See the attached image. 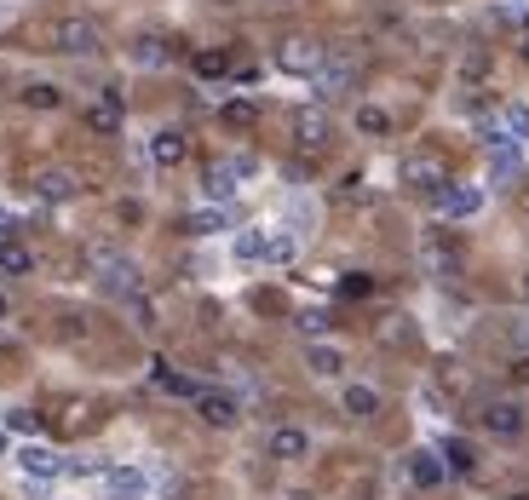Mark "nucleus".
<instances>
[{"label": "nucleus", "mask_w": 529, "mask_h": 500, "mask_svg": "<svg viewBox=\"0 0 529 500\" xmlns=\"http://www.w3.org/2000/svg\"><path fill=\"white\" fill-rule=\"evenodd\" d=\"M6 426H12V432H23V437H29V432H35V414H29V409H12V414H6Z\"/></svg>", "instance_id": "33"}, {"label": "nucleus", "mask_w": 529, "mask_h": 500, "mask_svg": "<svg viewBox=\"0 0 529 500\" xmlns=\"http://www.w3.org/2000/svg\"><path fill=\"white\" fill-rule=\"evenodd\" d=\"M478 426L489 437H501V443H518L524 426H529V414H524L518 397H483V403H478Z\"/></svg>", "instance_id": "2"}, {"label": "nucleus", "mask_w": 529, "mask_h": 500, "mask_svg": "<svg viewBox=\"0 0 529 500\" xmlns=\"http://www.w3.org/2000/svg\"><path fill=\"white\" fill-rule=\"evenodd\" d=\"M276 6H294V0H276Z\"/></svg>", "instance_id": "42"}, {"label": "nucleus", "mask_w": 529, "mask_h": 500, "mask_svg": "<svg viewBox=\"0 0 529 500\" xmlns=\"http://www.w3.org/2000/svg\"><path fill=\"white\" fill-rule=\"evenodd\" d=\"M29 271H35V253L6 236V242H0V276H29Z\"/></svg>", "instance_id": "23"}, {"label": "nucleus", "mask_w": 529, "mask_h": 500, "mask_svg": "<svg viewBox=\"0 0 529 500\" xmlns=\"http://www.w3.org/2000/svg\"><path fill=\"white\" fill-rule=\"evenodd\" d=\"M121 121H127V104H121V92H115V87H104V92L87 104V127L110 138V133H121Z\"/></svg>", "instance_id": "8"}, {"label": "nucleus", "mask_w": 529, "mask_h": 500, "mask_svg": "<svg viewBox=\"0 0 529 500\" xmlns=\"http://www.w3.org/2000/svg\"><path fill=\"white\" fill-rule=\"evenodd\" d=\"M236 184H242V179H236V167H230V161H213V167L202 173V190H207V202H213V207H225L230 196H236Z\"/></svg>", "instance_id": "14"}, {"label": "nucleus", "mask_w": 529, "mask_h": 500, "mask_svg": "<svg viewBox=\"0 0 529 500\" xmlns=\"http://www.w3.org/2000/svg\"><path fill=\"white\" fill-rule=\"evenodd\" d=\"M328 138H334V121H328L322 104L294 110V144H299V150H328Z\"/></svg>", "instance_id": "5"}, {"label": "nucleus", "mask_w": 529, "mask_h": 500, "mask_svg": "<svg viewBox=\"0 0 529 500\" xmlns=\"http://www.w3.org/2000/svg\"><path fill=\"white\" fill-rule=\"evenodd\" d=\"M92 276H98V288H104L110 299H138L144 294L138 265L127 259V253H115V248H92Z\"/></svg>", "instance_id": "1"}, {"label": "nucleus", "mask_w": 529, "mask_h": 500, "mask_svg": "<svg viewBox=\"0 0 529 500\" xmlns=\"http://www.w3.org/2000/svg\"><path fill=\"white\" fill-rule=\"evenodd\" d=\"M219 115H225V127H253V121H259V104H253V98H230Z\"/></svg>", "instance_id": "30"}, {"label": "nucleus", "mask_w": 529, "mask_h": 500, "mask_svg": "<svg viewBox=\"0 0 529 500\" xmlns=\"http://www.w3.org/2000/svg\"><path fill=\"white\" fill-rule=\"evenodd\" d=\"M299 259V242L288 230H271V242H265V265H294Z\"/></svg>", "instance_id": "27"}, {"label": "nucleus", "mask_w": 529, "mask_h": 500, "mask_svg": "<svg viewBox=\"0 0 529 500\" xmlns=\"http://www.w3.org/2000/svg\"><path fill=\"white\" fill-rule=\"evenodd\" d=\"M409 483H414V489H443V483H449L443 455H437V449H414V455H409Z\"/></svg>", "instance_id": "11"}, {"label": "nucleus", "mask_w": 529, "mask_h": 500, "mask_svg": "<svg viewBox=\"0 0 529 500\" xmlns=\"http://www.w3.org/2000/svg\"><path fill=\"white\" fill-rule=\"evenodd\" d=\"M52 46L69 52V58H92V52L104 46V29H98L92 18H58L52 23Z\"/></svg>", "instance_id": "4"}, {"label": "nucleus", "mask_w": 529, "mask_h": 500, "mask_svg": "<svg viewBox=\"0 0 529 500\" xmlns=\"http://www.w3.org/2000/svg\"><path fill=\"white\" fill-rule=\"evenodd\" d=\"M18 466L29 472V478H58V472H64V460L52 455L46 443H23V449H18Z\"/></svg>", "instance_id": "15"}, {"label": "nucleus", "mask_w": 529, "mask_h": 500, "mask_svg": "<svg viewBox=\"0 0 529 500\" xmlns=\"http://www.w3.org/2000/svg\"><path fill=\"white\" fill-rule=\"evenodd\" d=\"M501 127H506V138H512V144H529V104H518V98H512V104H501Z\"/></svg>", "instance_id": "26"}, {"label": "nucleus", "mask_w": 529, "mask_h": 500, "mask_svg": "<svg viewBox=\"0 0 529 500\" xmlns=\"http://www.w3.org/2000/svg\"><path fill=\"white\" fill-rule=\"evenodd\" d=\"M196 414H202V426H213V432H230L236 420H242V403L230 397V391H196Z\"/></svg>", "instance_id": "6"}, {"label": "nucleus", "mask_w": 529, "mask_h": 500, "mask_svg": "<svg viewBox=\"0 0 529 500\" xmlns=\"http://www.w3.org/2000/svg\"><path fill=\"white\" fill-rule=\"evenodd\" d=\"M524 299H529V276H524Z\"/></svg>", "instance_id": "41"}, {"label": "nucleus", "mask_w": 529, "mask_h": 500, "mask_svg": "<svg viewBox=\"0 0 529 500\" xmlns=\"http://www.w3.org/2000/svg\"><path fill=\"white\" fill-rule=\"evenodd\" d=\"M184 156H190V144H184V133H173V127H161V133L150 138V161H156V167H184Z\"/></svg>", "instance_id": "16"}, {"label": "nucleus", "mask_w": 529, "mask_h": 500, "mask_svg": "<svg viewBox=\"0 0 529 500\" xmlns=\"http://www.w3.org/2000/svg\"><path fill=\"white\" fill-rule=\"evenodd\" d=\"M299 328H305V334H322V328H328V317H322V311H305V317H299Z\"/></svg>", "instance_id": "34"}, {"label": "nucleus", "mask_w": 529, "mask_h": 500, "mask_svg": "<svg viewBox=\"0 0 529 500\" xmlns=\"http://www.w3.org/2000/svg\"><path fill=\"white\" fill-rule=\"evenodd\" d=\"M489 173L495 179H518V144H489Z\"/></svg>", "instance_id": "28"}, {"label": "nucleus", "mask_w": 529, "mask_h": 500, "mask_svg": "<svg viewBox=\"0 0 529 500\" xmlns=\"http://www.w3.org/2000/svg\"><path fill=\"white\" fill-rule=\"evenodd\" d=\"M184 230H190V236H219V230H230V213L225 207H196V213L184 219Z\"/></svg>", "instance_id": "22"}, {"label": "nucleus", "mask_w": 529, "mask_h": 500, "mask_svg": "<svg viewBox=\"0 0 529 500\" xmlns=\"http://www.w3.org/2000/svg\"><path fill=\"white\" fill-rule=\"evenodd\" d=\"M368 288H374V282H368V276H345V294H351V299H363Z\"/></svg>", "instance_id": "35"}, {"label": "nucleus", "mask_w": 529, "mask_h": 500, "mask_svg": "<svg viewBox=\"0 0 529 500\" xmlns=\"http://www.w3.org/2000/svg\"><path fill=\"white\" fill-rule=\"evenodd\" d=\"M305 368H311L317 380H340L345 374V351L340 345H305Z\"/></svg>", "instance_id": "17"}, {"label": "nucleus", "mask_w": 529, "mask_h": 500, "mask_svg": "<svg viewBox=\"0 0 529 500\" xmlns=\"http://www.w3.org/2000/svg\"><path fill=\"white\" fill-rule=\"evenodd\" d=\"M518 374H524V380H529V357H524V363H518Z\"/></svg>", "instance_id": "38"}, {"label": "nucleus", "mask_w": 529, "mask_h": 500, "mask_svg": "<svg viewBox=\"0 0 529 500\" xmlns=\"http://www.w3.org/2000/svg\"><path fill=\"white\" fill-rule=\"evenodd\" d=\"M0 455H6V432H0Z\"/></svg>", "instance_id": "39"}, {"label": "nucleus", "mask_w": 529, "mask_h": 500, "mask_svg": "<svg viewBox=\"0 0 529 500\" xmlns=\"http://www.w3.org/2000/svg\"><path fill=\"white\" fill-rule=\"evenodd\" d=\"M351 81H357V64H351V58H334V52H328V58H322V69L311 75L317 98H340V92L351 87Z\"/></svg>", "instance_id": "10"}, {"label": "nucleus", "mask_w": 529, "mask_h": 500, "mask_svg": "<svg viewBox=\"0 0 529 500\" xmlns=\"http://www.w3.org/2000/svg\"><path fill=\"white\" fill-rule=\"evenodd\" d=\"M6 317H12V299L0 294V322H6Z\"/></svg>", "instance_id": "36"}, {"label": "nucleus", "mask_w": 529, "mask_h": 500, "mask_svg": "<svg viewBox=\"0 0 529 500\" xmlns=\"http://www.w3.org/2000/svg\"><path fill=\"white\" fill-rule=\"evenodd\" d=\"M357 133H374V138L391 133V115L380 110V104H363V110H357Z\"/></svg>", "instance_id": "31"}, {"label": "nucleus", "mask_w": 529, "mask_h": 500, "mask_svg": "<svg viewBox=\"0 0 529 500\" xmlns=\"http://www.w3.org/2000/svg\"><path fill=\"white\" fill-rule=\"evenodd\" d=\"M403 179L414 184V190H443L449 184V167H443V156H432V150H414L409 161H403Z\"/></svg>", "instance_id": "7"}, {"label": "nucleus", "mask_w": 529, "mask_h": 500, "mask_svg": "<svg viewBox=\"0 0 529 500\" xmlns=\"http://www.w3.org/2000/svg\"><path fill=\"white\" fill-rule=\"evenodd\" d=\"M75 190H81V184H75L69 167H41V173H35V196H41V202H69Z\"/></svg>", "instance_id": "12"}, {"label": "nucleus", "mask_w": 529, "mask_h": 500, "mask_svg": "<svg viewBox=\"0 0 529 500\" xmlns=\"http://www.w3.org/2000/svg\"><path fill=\"white\" fill-rule=\"evenodd\" d=\"M150 380H156V386L167 391V397H190V403H196V391H202L196 380H190V374H179V368H173V363H161V357L150 363Z\"/></svg>", "instance_id": "18"}, {"label": "nucleus", "mask_w": 529, "mask_h": 500, "mask_svg": "<svg viewBox=\"0 0 529 500\" xmlns=\"http://www.w3.org/2000/svg\"><path fill=\"white\" fill-rule=\"evenodd\" d=\"M432 202H437L443 219H472V213L483 207V190H478V184H443Z\"/></svg>", "instance_id": "9"}, {"label": "nucleus", "mask_w": 529, "mask_h": 500, "mask_svg": "<svg viewBox=\"0 0 529 500\" xmlns=\"http://www.w3.org/2000/svg\"><path fill=\"white\" fill-rule=\"evenodd\" d=\"M190 69H196V75H207V81H219V75H230V52H196V58H190Z\"/></svg>", "instance_id": "29"}, {"label": "nucleus", "mask_w": 529, "mask_h": 500, "mask_svg": "<svg viewBox=\"0 0 529 500\" xmlns=\"http://www.w3.org/2000/svg\"><path fill=\"white\" fill-rule=\"evenodd\" d=\"M340 409L351 414V420H374V414H380V391H374V386H345L340 391Z\"/></svg>", "instance_id": "19"}, {"label": "nucleus", "mask_w": 529, "mask_h": 500, "mask_svg": "<svg viewBox=\"0 0 529 500\" xmlns=\"http://www.w3.org/2000/svg\"><path fill=\"white\" fill-rule=\"evenodd\" d=\"M18 98L29 104V110H64V87H52V81H29Z\"/></svg>", "instance_id": "25"}, {"label": "nucleus", "mask_w": 529, "mask_h": 500, "mask_svg": "<svg viewBox=\"0 0 529 500\" xmlns=\"http://www.w3.org/2000/svg\"><path fill=\"white\" fill-rule=\"evenodd\" d=\"M265 242H271V230L248 225L242 236H236V259H242V265H265Z\"/></svg>", "instance_id": "21"}, {"label": "nucleus", "mask_w": 529, "mask_h": 500, "mask_svg": "<svg viewBox=\"0 0 529 500\" xmlns=\"http://www.w3.org/2000/svg\"><path fill=\"white\" fill-rule=\"evenodd\" d=\"M506 500H529V495H506Z\"/></svg>", "instance_id": "40"}, {"label": "nucleus", "mask_w": 529, "mask_h": 500, "mask_svg": "<svg viewBox=\"0 0 529 500\" xmlns=\"http://www.w3.org/2000/svg\"><path fill=\"white\" fill-rule=\"evenodd\" d=\"M518 52H524V64H529V29H524V41H518Z\"/></svg>", "instance_id": "37"}, {"label": "nucleus", "mask_w": 529, "mask_h": 500, "mask_svg": "<svg viewBox=\"0 0 529 500\" xmlns=\"http://www.w3.org/2000/svg\"><path fill=\"white\" fill-rule=\"evenodd\" d=\"M110 489L115 495H127V500H144L150 495V478H144L138 466H110Z\"/></svg>", "instance_id": "20"}, {"label": "nucleus", "mask_w": 529, "mask_h": 500, "mask_svg": "<svg viewBox=\"0 0 529 500\" xmlns=\"http://www.w3.org/2000/svg\"><path fill=\"white\" fill-rule=\"evenodd\" d=\"M437 455H443V466H449V472H460V478H472V472H478V455H472V443H460V437H449Z\"/></svg>", "instance_id": "24"}, {"label": "nucleus", "mask_w": 529, "mask_h": 500, "mask_svg": "<svg viewBox=\"0 0 529 500\" xmlns=\"http://www.w3.org/2000/svg\"><path fill=\"white\" fill-rule=\"evenodd\" d=\"M322 58H328V46L311 41V35H288V41L276 46V69L282 75H299V81H311L322 69Z\"/></svg>", "instance_id": "3"}, {"label": "nucleus", "mask_w": 529, "mask_h": 500, "mask_svg": "<svg viewBox=\"0 0 529 500\" xmlns=\"http://www.w3.org/2000/svg\"><path fill=\"white\" fill-rule=\"evenodd\" d=\"M133 64H144V69L167 64V41H138V46H133Z\"/></svg>", "instance_id": "32"}, {"label": "nucleus", "mask_w": 529, "mask_h": 500, "mask_svg": "<svg viewBox=\"0 0 529 500\" xmlns=\"http://www.w3.org/2000/svg\"><path fill=\"white\" fill-rule=\"evenodd\" d=\"M311 455V437L299 432V426H276L271 432V460H282V466H294V460Z\"/></svg>", "instance_id": "13"}]
</instances>
